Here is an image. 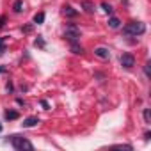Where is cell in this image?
Here are the masks:
<instances>
[{
  "label": "cell",
  "instance_id": "6da1fadb",
  "mask_svg": "<svg viewBox=\"0 0 151 151\" xmlns=\"http://www.w3.org/2000/svg\"><path fill=\"white\" fill-rule=\"evenodd\" d=\"M146 32V25L142 22H130L126 23V27L123 29V34L124 36H140Z\"/></svg>",
  "mask_w": 151,
  "mask_h": 151
},
{
  "label": "cell",
  "instance_id": "7a4b0ae2",
  "mask_svg": "<svg viewBox=\"0 0 151 151\" xmlns=\"http://www.w3.org/2000/svg\"><path fill=\"white\" fill-rule=\"evenodd\" d=\"M11 144H13V147L14 149H18V151H23V149H34V146H32V142L30 140H27L25 137H20V135H11Z\"/></svg>",
  "mask_w": 151,
  "mask_h": 151
},
{
  "label": "cell",
  "instance_id": "3957f363",
  "mask_svg": "<svg viewBox=\"0 0 151 151\" xmlns=\"http://www.w3.org/2000/svg\"><path fill=\"white\" fill-rule=\"evenodd\" d=\"M64 37H66L69 43H77L78 37H80V29H78L77 25L69 23V25L66 27V30H64Z\"/></svg>",
  "mask_w": 151,
  "mask_h": 151
},
{
  "label": "cell",
  "instance_id": "277c9868",
  "mask_svg": "<svg viewBox=\"0 0 151 151\" xmlns=\"http://www.w3.org/2000/svg\"><path fill=\"white\" fill-rule=\"evenodd\" d=\"M121 66L126 68V69L133 68V66H135V59H133V55H132V53H123V55H121Z\"/></svg>",
  "mask_w": 151,
  "mask_h": 151
},
{
  "label": "cell",
  "instance_id": "5b68a950",
  "mask_svg": "<svg viewBox=\"0 0 151 151\" xmlns=\"http://www.w3.org/2000/svg\"><path fill=\"white\" fill-rule=\"evenodd\" d=\"M37 123H39V117H36V116H30V117L23 119L22 126H23V128H32V126H36Z\"/></svg>",
  "mask_w": 151,
  "mask_h": 151
},
{
  "label": "cell",
  "instance_id": "8992f818",
  "mask_svg": "<svg viewBox=\"0 0 151 151\" xmlns=\"http://www.w3.org/2000/svg\"><path fill=\"white\" fill-rule=\"evenodd\" d=\"M94 55H98L100 59H109V57H110V52H109V48H105V46H98V48L94 50Z\"/></svg>",
  "mask_w": 151,
  "mask_h": 151
},
{
  "label": "cell",
  "instance_id": "52a82bcc",
  "mask_svg": "<svg viewBox=\"0 0 151 151\" xmlns=\"http://www.w3.org/2000/svg\"><path fill=\"white\" fill-rule=\"evenodd\" d=\"M62 14H64V16H68V18H75V16H77L78 13L75 11L71 6H64V7H62Z\"/></svg>",
  "mask_w": 151,
  "mask_h": 151
},
{
  "label": "cell",
  "instance_id": "ba28073f",
  "mask_svg": "<svg viewBox=\"0 0 151 151\" xmlns=\"http://www.w3.org/2000/svg\"><path fill=\"white\" fill-rule=\"evenodd\" d=\"M82 7H84V11L86 13H94V4L93 2H89V0H84V2H82Z\"/></svg>",
  "mask_w": 151,
  "mask_h": 151
},
{
  "label": "cell",
  "instance_id": "9c48e42d",
  "mask_svg": "<svg viewBox=\"0 0 151 151\" xmlns=\"http://www.w3.org/2000/svg\"><path fill=\"white\" fill-rule=\"evenodd\" d=\"M71 50H73V53H84V48L78 45V41L77 43H71Z\"/></svg>",
  "mask_w": 151,
  "mask_h": 151
},
{
  "label": "cell",
  "instance_id": "30bf717a",
  "mask_svg": "<svg viewBox=\"0 0 151 151\" xmlns=\"http://www.w3.org/2000/svg\"><path fill=\"white\" fill-rule=\"evenodd\" d=\"M43 22H45V13H37V14L34 16V23H36V25H41Z\"/></svg>",
  "mask_w": 151,
  "mask_h": 151
},
{
  "label": "cell",
  "instance_id": "8fae6325",
  "mask_svg": "<svg viewBox=\"0 0 151 151\" xmlns=\"http://www.w3.org/2000/svg\"><path fill=\"white\" fill-rule=\"evenodd\" d=\"M119 23H121V22H119L117 18H114V16L109 20V27H110V29H119Z\"/></svg>",
  "mask_w": 151,
  "mask_h": 151
},
{
  "label": "cell",
  "instance_id": "7c38bea8",
  "mask_svg": "<svg viewBox=\"0 0 151 151\" xmlns=\"http://www.w3.org/2000/svg\"><path fill=\"white\" fill-rule=\"evenodd\" d=\"M6 119H9V121L18 119V112H16V110H7V112H6Z\"/></svg>",
  "mask_w": 151,
  "mask_h": 151
},
{
  "label": "cell",
  "instance_id": "4fadbf2b",
  "mask_svg": "<svg viewBox=\"0 0 151 151\" xmlns=\"http://www.w3.org/2000/svg\"><path fill=\"white\" fill-rule=\"evenodd\" d=\"M13 9H14V13H22L23 11V2H22V0H16L14 6H13Z\"/></svg>",
  "mask_w": 151,
  "mask_h": 151
},
{
  "label": "cell",
  "instance_id": "5bb4252c",
  "mask_svg": "<svg viewBox=\"0 0 151 151\" xmlns=\"http://www.w3.org/2000/svg\"><path fill=\"white\" fill-rule=\"evenodd\" d=\"M101 7H103V11H105L107 14H112V13H114L112 6H110V4H107V2H101Z\"/></svg>",
  "mask_w": 151,
  "mask_h": 151
},
{
  "label": "cell",
  "instance_id": "9a60e30c",
  "mask_svg": "<svg viewBox=\"0 0 151 151\" xmlns=\"http://www.w3.org/2000/svg\"><path fill=\"white\" fill-rule=\"evenodd\" d=\"M144 121L149 124L151 123V112H149V109H144Z\"/></svg>",
  "mask_w": 151,
  "mask_h": 151
},
{
  "label": "cell",
  "instance_id": "2e32d148",
  "mask_svg": "<svg viewBox=\"0 0 151 151\" xmlns=\"http://www.w3.org/2000/svg\"><path fill=\"white\" fill-rule=\"evenodd\" d=\"M4 50H6V46H4V41H2V39H0V55H2V53H4Z\"/></svg>",
  "mask_w": 151,
  "mask_h": 151
},
{
  "label": "cell",
  "instance_id": "e0dca14e",
  "mask_svg": "<svg viewBox=\"0 0 151 151\" xmlns=\"http://www.w3.org/2000/svg\"><path fill=\"white\" fill-rule=\"evenodd\" d=\"M144 73H146V77L149 78V64H146V66H144Z\"/></svg>",
  "mask_w": 151,
  "mask_h": 151
},
{
  "label": "cell",
  "instance_id": "ac0fdd59",
  "mask_svg": "<svg viewBox=\"0 0 151 151\" xmlns=\"http://www.w3.org/2000/svg\"><path fill=\"white\" fill-rule=\"evenodd\" d=\"M36 46H45V43H43V39H39V37H37V39H36Z\"/></svg>",
  "mask_w": 151,
  "mask_h": 151
},
{
  "label": "cell",
  "instance_id": "d6986e66",
  "mask_svg": "<svg viewBox=\"0 0 151 151\" xmlns=\"http://www.w3.org/2000/svg\"><path fill=\"white\" fill-rule=\"evenodd\" d=\"M6 25V16H0V27Z\"/></svg>",
  "mask_w": 151,
  "mask_h": 151
},
{
  "label": "cell",
  "instance_id": "ffe728a7",
  "mask_svg": "<svg viewBox=\"0 0 151 151\" xmlns=\"http://www.w3.org/2000/svg\"><path fill=\"white\" fill-rule=\"evenodd\" d=\"M0 130H2V124H0Z\"/></svg>",
  "mask_w": 151,
  "mask_h": 151
}]
</instances>
